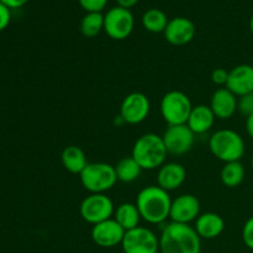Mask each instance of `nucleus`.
<instances>
[{"mask_svg": "<svg viewBox=\"0 0 253 253\" xmlns=\"http://www.w3.org/2000/svg\"><path fill=\"white\" fill-rule=\"evenodd\" d=\"M62 165L64 169L68 170L72 174H81L84 168L88 166L86 156L84 151L78 146H67L61 155Z\"/></svg>", "mask_w": 253, "mask_h": 253, "instance_id": "nucleus-20", "label": "nucleus"}, {"mask_svg": "<svg viewBox=\"0 0 253 253\" xmlns=\"http://www.w3.org/2000/svg\"><path fill=\"white\" fill-rule=\"evenodd\" d=\"M195 231L200 239L212 240L219 237L225 230V221L216 212H204L195 220Z\"/></svg>", "mask_w": 253, "mask_h": 253, "instance_id": "nucleus-18", "label": "nucleus"}, {"mask_svg": "<svg viewBox=\"0 0 253 253\" xmlns=\"http://www.w3.org/2000/svg\"><path fill=\"white\" fill-rule=\"evenodd\" d=\"M209 148L214 157L224 163L239 162L246 150L242 136L230 128H222L212 133L209 140Z\"/></svg>", "mask_w": 253, "mask_h": 253, "instance_id": "nucleus-4", "label": "nucleus"}, {"mask_svg": "<svg viewBox=\"0 0 253 253\" xmlns=\"http://www.w3.org/2000/svg\"><path fill=\"white\" fill-rule=\"evenodd\" d=\"M125 232L126 231L120 226V224L114 217H111L105 221L93 225L90 235L94 244L98 245L99 247L111 249V247L121 245Z\"/></svg>", "mask_w": 253, "mask_h": 253, "instance_id": "nucleus-12", "label": "nucleus"}, {"mask_svg": "<svg viewBox=\"0 0 253 253\" xmlns=\"http://www.w3.org/2000/svg\"><path fill=\"white\" fill-rule=\"evenodd\" d=\"M168 152L162 136L157 133H145L136 140L131 157L142 169L153 170L161 168L166 162Z\"/></svg>", "mask_w": 253, "mask_h": 253, "instance_id": "nucleus-3", "label": "nucleus"}, {"mask_svg": "<svg viewBox=\"0 0 253 253\" xmlns=\"http://www.w3.org/2000/svg\"><path fill=\"white\" fill-rule=\"evenodd\" d=\"M150 111V99L143 93L133 91L124 98L120 106V118L128 125H138L148 118Z\"/></svg>", "mask_w": 253, "mask_h": 253, "instance_id": "nucleus-10", "label": "nucleus"}, {"mask_svg": "<svg viewBox=\"0 0 253 253\" xmlns=\"http://www.w3.org/2000/svg\"><path fill=\"white\" fill-rule=\"evenodd\" d=\"M242 240L244 244L253 251V216L245 222L242 229Z\"/></svg>", "mask_w": 253, "mask_h": 253, "instance_id": "nucleus-28", "label": "nucleus"}, {"mask_svg": "<svg viewBox=\"0 0 253 253\" xmlns=\"http://www.w3.org/2000/svg\"><path fill=\"white\" fill-rule=\"evenodd\" d=\"M78 1L86 12H101L108 4V0H78Z\"/></svg>", "mask_w": 253, "mask_h": 253, "instance_id": "nucleus-27", "label": "nucleus"}, {"mask_svg": "<svg viewBox=\"0 0 253 253\" xmlns=\"http://www.w3.org/2000/svg\"><path fill=\"white\" fill-rule=\"evenodd\" d=\"M79 178L84 189L90 194H105L118 182L115 167L105 162L88 163Z\"/></svg>", "mask_w": 253, "mask_h": 253, "instance_id": "nucleus-5", "label": "nucleus"}, {"mask_svg": "<svg viewBox=\"0 0 253 253\" xmlns=\"http://www.w3.org/2000/svg\"><path fill=\"white\" fill-rule=\"evenodd\" d=\"M236 96H244L253 91V66L240 64L229 72V79L225 85Z\"/></svg>", "mask_w": 253, "mask_h": 253, "instance_id": "nucleus-15", "label": "nucleus"}, {"mask_svg": "<svg viewBox=\"0 0 253 253\" xmlns=\"http://www.w3.org/2000/svg\"><path fill=\"white\" fill-rule=\"evenodd\" d=\"M4 5H6L10 10L12 9H20V7L25 6L30 0H0Z\"/></svg>", "mask_w": 253, "mask_h": 253, "instance_id": "nucleus-31", "label": "nucleus"}, {"mask_svg": "<svg viewBox=\"0 0 253 253\" xmlns=\"http://www.w3.org/2000/svg\"><path fill=\"white\" fill-rule=\"evenodd\" d=\"M237 110L246 118L253 114V91L244 96H240L237 100Z\"/></svg>", "mask_w": 253, "mask_h": 253, "instance_id": "nucleus-26", "label": "nucleus"}, {"mask_svg": "<svg viewBox=\"0 0 253 253\" xmlns=\"http://www.w3.org/2000/svg\"><path fill=\"white\" fill-rule=\"evenodd\" d=\"M227 79H229V72L224 68H216L212 71L211 73V81L212 83L216 85H226Z\"/></svg>", "mask_w": 253, "mask_h": 253, "instance_id": "nucleus-29", "label": "nucleus"}, {"mask_svg": "<svg viewBox=\"0 0 253 253\" xmlns=\"http://www.w3.org/2000/svg\"><path fill=\"white\" fill-rule=\"evenodd\" d=\"M161 253H202V239L187 224L169 222L160 236Z\"/></svg>", "mask_w": 253, "mask_h": 253, "instance_id": "nucleus-2", "label": "nucleus"}, {"mask_svg": "<svg viewBox=\"0 0 253 253\" xmlns=\"http://www.w3.org/2000/svg\"><path fill=\"white\" fill-rule=\"evenodd\" d=\"M245 170L244 165L241 162H230L225 163L222 167L221 172H220V179H221L222 184L227 188H236L244 182Z\"/></svg>", "mask_w": 253, "mask_h": 253, "instance_id": "nucleus-23", "label": "nucleus"}, {"mask_svg": "<svg viewBox=\"0 0 253 253\" xmlns=\"http://www.w3.org/2000/svg\"><path fill=\"white\" fill-rule=\"evenodd\" d=\"M168 21L169 20H168L167 15L160 9H150L142 15V26L152 34L165 32Z\"/></svg>", "mask_w": 253, "mask_h": 253, "instance_id": "nucleus-24", "label": "nucleus"}, {"mask_svg": "<svg viewBox=\"0 0 253 253\" xmlns=\"http://www.w3.org/2000/svg\"><path fill=\"white\" fill-rule=\"evenodd\" d=\"M114 203L105 194H90L82 202L79 212L84 221L96 225L114 216Z\"/></svg>", "mask_w": 253, "mask_h": 253, "instance_id": "nucleus-8", "label": "nucleus"}, {"mask_svg": "<svg viewBox=\"0 0 253 253\" xmlns=\"http://www.w3.org/2000/svg\"><path fill=\"white\" fill-rule=\"evenodd\" d=\"M200 215V202L195 195L182 194L172 200L169 219L178 224L189 225Z\"/></svg>", "mask_w": 253, "mask_h": 253, "instance_id": "nucleus-13", "label": "nucleus"}, {"mask_svg": "<svg viewBox=\"0 0 253 253\" xmlns=\"http://www.w3.org/2000/svg\"><path fill=\"white\" fill-rule=\"evenodd\" d=\"M187 178V170L180 163H165L157 174V184L167 192L178 189Z\"/></svg>", "mask_w": 253, "mask_h": 253, "instance_id": "nucleus-17", "label": "nucleus"}, {"mask_svg": "<svg viewBox=\"0 0 253 253\" xmlns=\"http://www.w3.org/2000/svg\"><path fill=\"white\" fill-rule=\"evenodd\" d=\"M115 172L118 180L123 183H132L141 175L142 168L132 157H124L116 163Z\"/></svg>", "mask_w": 253, "mask_h": 253, "instance_id": "nucleus-22", "label": "nucleus"}, {"mask_svg": "<svg viewBox=\"0 0 253 253\" xmlns=\"http://www.w3.org/2000/svg\"><path fill=\"white\" fill-rule=\"evenodd\" d=\"M246 131L250 137L253 140V114L246 118Z\"/></svg>", "mask_w": 253, "mask_h": 253, "instance_id": "nucleus-33", "label": "nucleus"}, {"mask_svg": "<svg viewBox=\"0 0 253 253\" xmlns=\"http://www.w3.org/2000/svg\"><path fill=\"white\" fill-rule=\"evenodd\" d=\"M251 166H252V168H253V155H252V158H251Z\"/></svg>", "mask_w": 253, "mask_h": 253, "instance_id": "nucleus-35", "label": "nucleus"}, {"mask_svg": "<svg viewBox=\"0 0 253 253\" xmlns=\"http://www.w3.org/2000/svg\"><path fill=\"white\" fill-rule=\"evenodd\" d=\"M135 19L130 9L114 6L104 15V31L110 39L123 41L133 31Z\"/></svg>", "mask_w": 253, "mask_h": 253, "instance_id": "nucleus-7", "label": "nucleus"}, {"mask_svg": "<svg viewBox=\"0 0 253 253\" xmlns=\"http://www.w3.org/2000/svg\"><path fill=\"white\" fill-rule=\"evenodd\" d=\"M250 30H251V32L253 35V15L251 16V19H250Z\"/></svg>", "mask_w": 253, "mask_h": 253, "instance_id": "nucleus-34", "label": "nucleus"}, {"mask_svg": "<svg viewBox=\"0 0 253 253\" xmlns=\"http://www.w3.org/2000/svg\"><path fill=\"white\" fill-rule=\"evenodd\" d=\"M162 138L168 153L182 156L193 148L195 142V133L188 127V125L168 126Z\"/></svg>", "mask_w": 253, "mask_h": 253, "instance_id": "nucleus-11", "label": "nucleus"}, {"mask_svg": "<svg viewBox=\"0 0 253 253\" xmlns=\"http://www.w3.org/2000/svg\"><path fill=\"white\" fill-rule=\"evenodd\" d=\"M193 104L189 96L179 90H170L161 100V115L168 126L187 125Z\"/></svg>", "mask_w": 253, "mask_h": 253, "instance_id": "nucleus-6", "label": "nucleus"}, {"mask_svg": "<svg viewBox=\"0 0 253 253\" xmlns=\"http://www.w3.org/2000/svg\"><path fill=\"white\" fill-rule=\"evenodd\" d=\"M135 204L140 211L141 219L148 224L157 225L169 217L172 199L169 192L158 185H150L138 193Z\"/></svg>", "mask_w": 253, "mask_h": 253, "instance_id": "nucleus-1", "label": "nucleus"}, {"mask_svg": "<svg viewBox=\"0 0 253 253\" xmlns=\"http://www.w3.org/2000/svg\"><path fill=\"white\" fill-rule=\"evenodd\" d=\"M11 21V10L0 1V32L4 31Z\"/></svg>", "mask_w": 253, "mask_h": 253, "instance_id": "nucleus-30", "label": "nucleus"}, {"mask_svg": "<svg viewBox=\"0 0 253 253\" xmlns=\"http://www.w3.org/2000/svg\"><path fill=\"white\" fill-rule=\"evenodd\" d=\"M113 217L120 224V226L125 231L140 226L138 225L141 220L140 211H138L136 204H132V203H123V204L119 205L114 211Z\"/></svg>", "mask_w": 253, "mask_h": 253, "instance_id": "nucleus-21", "label": "nucleus"}, {"mask_svg": "<svg viewBox=\"0 0 253 253\" xmlns=\"http://www.w3.org/2000/svg\"><path fill=\"white\" fill-rule=\"evenodd\" d=\"M215 119L216 118H215L211 108L200 104V105L193 106L187 125L195 135H202V133L211 130V127L214 126Z\"/></svg>", "mask_w": 253, "mask_h": 253, "instance_id": "nucleus-19", "label": "nucleus"}, {"mask_svg": "<svg viewBox=\"0 0 253 253\" xmlns=\"http://www.w3.org/2000/svg\"><path fill=\"white\" fill-rule=\"evenodd\" d=\"M121 247L124 253H157L160 237L147 227L137 226L125 232Z\"/></svg>", "mask_w": 253, "mask_h": 253, "instance_id": "nucleus-9", "label": "nucleus"}, {"mask_svg": "<svg viewBox=\"0 0 253 253\" xmlns=\"http://www.w3.org/2000/svg\"><path fill=\"white\" fill-rule=\"evenodd\" d=\"M210 108L216 119L229 120L237 111L236 95L227 88L216 89L210 100Z\"/></svg>", "mask_w": 253, "mask_h": 253, "instance_id": "nucleus-16", "label": "nucleus"}, {"mask_svg": "<svg viewBox=\"0 0 253 253\" xmlns=\"http://www.w3.org/2000/svg\"><path fill=\"white\" fill-rule=\"evenodd\" d=\"M104 30V15L101 12H86L81 21V32L84 37L93 39Z\"/></svg>", "mask_w": 253, "mask_h": 253, "instance_id": "nucleus-25", "label": "nucleus"}, {"mask_svg": "<svg viewBox=\"0 0 253 253\" xmlns=\"http://www.w3.org/2000/svg\"><path fill=\"white\" fill-rule=\"evenodd\" d=\"M163 34L166 41L172 46H185L193 41L197 34V27L190 19L178 16L168 21Z\"/></svg>", "mask_w": 253, "mask_h": 253, "instance_id": "nucleus-14", "label": "nucleus"}, {"mask_svg": "<svg viewBox=\"0 0 253 253\" xmlns=\"http://www.w3.org/2000/svg\"><path fill=\"white\" fill-rule=\"evenodd\" d=\"M140 0H116L118 2V6L125 7V9H131V7L135 6Z\"/></svg>", "mask_w": 253, "mask_h": 253, "instance_id": "nucleus-32", "label": "nucleus"}]
</instances>
